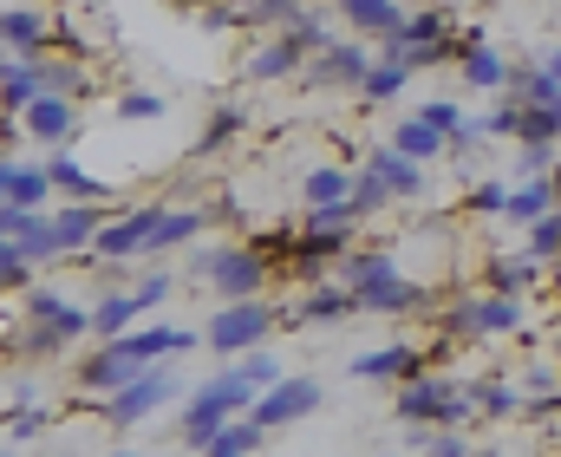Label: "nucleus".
<instances>
[{"mask_svg": "<svg viewBox=\"0 0 561 457\" xmlns=\"http://www.w3.org/2000/svg\"><path fill=\"white\" fill-rule=\"evenodd\" d=\"M255 399H262V392L249 386V373H242V366H222L216 379H203V386L190 392V405H183V438L203 452V445H209L229 419L255 412Z\"/></svg>", "mask_w": 561, "mask_h": 457, "instance_id": "1", "label": "nucleus"}, {"mask_svg": "<svg viewBox=\"0 0 561 457\" xmlns=\"http://www.w3.org/2000/svg\"><path fill=\"white\" fill-rule=\"evenodd\" d=\"M190 269H196V275H209L222 301H255V295H268L275 255H268L262 242H222V249H196V262H190Z\"/></svg>", "mask_w": 561, "mask_h": 457, "instance_id": "2", "label": "nucleus"}, {"mask_svg": "<svg viewBox=\"0 0 561 457\" xmlns=\"http://www.w3.org/2000/svg\"><path fill=\"white\" fill-rule=\"evenodd\" d=\"M275 320H280L275 301H262V295H255V301H222L216 320L203 327V340H209V353H222V359H229V353H255L262 340H275Z\"/></svg>", "mask_w": 561, "mask_h": 457, "instance_id": "3", "label": "nucleus"}, {"mask_svg": "<svg viewBox=\"0 0 561 457\" xmlns=\"http://www.w3.org/2000/svg\"><path fill=\"white\" fill-rule=\"evenodd\" d=\"M399 419L405 425H463V419H477V399L470 392H457L450 379H405V392H399Z\"/></svg>", "mask_w": 561, "mask_h": 457, "instance_id": "4", "label": "nucleus"}, {"mask_svg": "<svg viewBox=\"0 0 561 457\" xmlns=\"http://www.w3.org/2000/svg\"><path fill=\"white\" fill-rule=\"evenodd\" d=\"M163 399H170V366H144L131 386H118V392H105V399H99V419H105V425H118V432H131V425H144Z\"/></svg>", "mask_w": 561, "mask_h": 457, "instance_id": "5", "label": "nucleus"}, {"mask_svg": "<svg viewBox=\"0 0 561 457\" xmlns=\"http://www.w3.org/2000/svg\"><path fill=\"white\" fill-rule=\"evenodd\" d=\"M523 327V301L490 288V295H470V301L450 307V333L457 340H483V333H516Z\"/></svg>", "mask_w": 561, "mask_h": 457, "instance_id": "6", "label": "nucleus"}, {"mask_svg": "<svg viewBox=\"0 0 561 457\" xmlns=\"http://www.w3.org/2000/svg\"><path fill=\"white\" fill-rule=\"evenodd\" d=\"M163 209H170V203H144V209H125V216H112V222L99 229V242H92V249H99L105 262H131V255H150Z\"/></svg>", "mask_w": 561, "mask_h": 457, "instance_id": "7", "label": "nucleus"}, {"mask_svg": "<svg viewBox=\"0 0 561 457\" xmlns=\"http://www.w3.org/2000/svg\"><path fill=\"white\" fill-rule=\"evenodd\" d=\"M307 412H320V379H280V386H268L262 399H255V425H268V432H280V425H300Z\"/></svg>", "mask_w": 561, "mask_h": 457, "instance_id": "8", "label": "nucleus"}, {"mask_svg": "<svg viewBox=\"0 0 561 457\" xmlns=\"http://www.w3.org/2000/svg\"><path fill=\"white\" fill-rule=\"evenodd\" d=\"M20 125H26L39 145H72V138H79V99H66V92H39V99L20 112Z\"/></svg>", "mask_w": 561, "mask_h": 457, "instance_id": "9", "label": "nucleus"}, {"mask_svg": "<svg viewBox=\"0 0 561 457\" xmlns=\"http://www.w3.org/2000/svg\"><path fill=\"white\" fill-rule=\"evenodd\" d=\"M366 72H373V53H366L359 39H340V46L313 53L307 85H366Z\"/></svg>", "mask_w": 561, "mask_h": 457, "instance_id": "10", "label": "nucleus"}, {"mask_svg": "<svg viewBox=\"0 0 561 457\" xmlns=\"http://www.w3.org/2000/svg\"><path fill=\"white\" fill-rule=\"evenodd\" d=\"M144 366L125 353V340H112V346H99V353H85L79 359V386L85 392H118V386H131Z\"/></svg>", "mask_w": 561, "mask_h": 457, "instance_id": "11", "label": "nucleus"}, {"mask_svg": "<svg viewBox=\"0 0 561 457\" xmlns=\"http://www.w3.org/2000/svg\"><path fill=\"white\" fill-rule=\"evenodd\" d=\"M300 59H307V53H300V39H294V33H275L268 46H255V53L242 59V79H249V85H268V79L300 72Z\"/></svg>", "mask_w": 561, "mask_h": 457, "instance_id": "12", "label": "nucleus"}, {"mask_svg": "<svg viewBox=\"0 0 561 457\" xmlns=\"http://www.w3.org/2000/svg\"><path fill=\"white\" fill-rule=\"evenodd\" d=\"M26 320H46V327H66L72 340H79V333H92V307L66 301L59 288H26Z\"/></svg>", "mask_w": 561, "mask_h": 457, "instance_id": "13", "label": "nucleus"}, {"mask_svg": "<svg viewBox=\"0 0 561 457\" xmlns=\"http://www.w3.org/2000/svg\"><path fill=\"white\" fill-rule=\"evenodd\" d=\"M424 373V346H379L353 359V379H419Z\"/></svg>", "mask_w": 561, "mask_h": 457, "instance_id": "14", "label": "nucleus"}, {"mask_svg": "<svg viewBox=\"0 0 561 457\" xmlns=\"http://www.w3.org/2000/svg\"><path fill=\"white\" fill-rule=\"evenodd\" d=\"M46 92V66L39 59H13L7 53V72H0V99H7V118H20L33 99Z\"/></svg>", "mask_w": 561, "mask_h": 457, "instance_id": "15", "label": "nucleus"}, {"mask_svg": "<svg viewBox=\"0 0 561 457\" xmlns=\"http://www.w3.org/2000/svg\"><path fill=\"white\" fill-rule=\"evenodd\" d=\"M0 190H7V209H39L46 190H59V183H53L46 163H7L0 170Z\"/></svg>", "mask_w": 561, "mask_h": 457, "instance_id": "16", "label": "nucleus"}, {"mask_svg": "<svg viewBox=\"0 0 561 457\" xmlns=\"http://www.w3.org/2000/svg\"><path fill=\"white\" fill-rule=\"evenodd\" d=\"M366 163L392 183V196H424V163H419V157H405L399 145H373Z\"/></svg>", "mask_w": 561, "mask_h": 457, "instance_id": "17", "label": "nucleus"}, {"mask_svg": "<svg viewBox=\"0 0 561 457\" xmlns=\"http://www.w3.org/2000/svg\"><path fill=\"white\" fill-rule=\"evenodd\" d=\"M112 216L99 209V203H72V209H59L53 216V236H59V249L72 255V249H85V242H99V229H105Z\"/></svg>", "mask_w": 561, "mask_h": 457, "instance_id": "18", "label": "nucleus"}, {"mask_svg": "<svg viewBox=\"0 0 561 457\" xmlns=\"http://www.w3.org/2000/svg\"><path fill=\"white\" fill-rule=\"evenodd\" d=\"M556 196H561V183H556V176H529L523 190H510V222H523V229H529V222L556 216V209H561Z\"/></svg>", "mask_w": 561, "mask_h": 457, "instance_id": "19", "label": "nucleus"}, {"mask_svg": "<svg viewBox=\"0 0 561 457\" xmlns=\"http://www.w3.org/2000/svg\"><path fill=\"white\" fill-rule=\"evenodd\" d=\"M300 196H307V209H353V176L333 170V163H320V170H307Z\"/></svg>", "mask_w": 561, "mask_h": 457, "instance_id": "20", "label": "nucleus"}, {"mask_svg": "<svg viewBox=\"0 0 561 457\" xmlns=\"http://www.w3.org/2000/svg\"><path fill=\"white\" fill-rule=\"evenodd\" d=\"M392 282H399V269H392L386 249H359V255H346V288H353V295H373V288H392Z\"/></svg>", "mask_w": 561, "mask_h": 457, "instance_id": "21", "label": "nucleus"}, {"mask_svg": "<svg viewBox=\"0 0 561 457\" xmlns=\"http://www.w3.org/2000/svg\"><path fill=\"white\" fill-rule=\"evenodd\" d=\"M138 313H150V301H144V288H138V295H105V301L92 307V333L118 340V333H131V320H138Z\"/></svg>", "mask_w": 561, "mask_h": 457, "instance_id": "22", "label": "nucleus"}, {"mask_svg": "<svg viewBox=\"0 0 561 457\" xmlns=\"http://www.w3.org/2000/svg\"><path fill=\"white\" fill-rule=\"evenodd\" d=\"M0 39H7V53H13V59H39V46H46V33H39V13H33V7H7V20H0Z\"/></svg>", "mask_w": 561, "mask_h": 457, "instance_id": "23", "label": "nucleus"}, {"mask_svg": "<svg viewBox=\"0 0 561 457\" xmlns=\"http://www.w3.org/2000/svg\"><path fill=\"white\" fill-rule=\"evenodd\" d=\"M346 313H359V295L353 288H313L307 301L287 307V320H346Z\"/></svg>", "mask_w": 561, "mask_h": 457, "instance_id": "24", "label": "nucleus"}, {"mask_svg": "<svg viewBox=\"0 0 561 457\" xmlns=\"http://www.w3.org/2000/svg\"><path fill=\"white\" fill-rule=\"evenodd\" d=\"M359 33H392V26H405V7L399 0H333Z\"/></svg>", "mask_w": 561, "mask_h": 457, "instance_id": "25", "label": "nucleus"}, {"mask_svg": "<svg viewBox=\"0 0 561 457\" xmlns=\"http://www.w3.org/2000/svg\"><path fill=\"white\" fill-rule=\"evenodd\" d=\"M262 438H268V425H255V419L242 412V419H229V425H222V432L203 445V457H249Z\"/></svg>", "mask_w": 561, "mask_h": 457, "instance_id": "26", "label": "nucleus"}, {"mask_svg": "<svg viewBox=\"0 0 561 457\" xmlns=\"http://www.w3.org/2000/svg\"><path fill=\"white\" fill-rule=\"evenodd\" d=\"M359 307H366V313H419V307H431V288H419V282H392V288L359 295Z\"/></svg>", "mask_w": 561, "mask_h": 457, "instance_id": "27", "label": "nucleus"}, {"mask_svg": "<svg viewBox=\"0 0 561 457\" xmlns=\"http://www.w3.org/2000/svg\"><path fill=\"white\" fill-rule=\"evenodd\" d=\"M463 85H477V92H510V66H503V53H490V46L463 53Z\"/></svg>", "mask_w": 561, "mask_h": 457, "instance_id": "28", "label": "nucleus"}, {"mask_svg": "<svg viewBox=\"0 0 561 457\" xmlns=\"http://www.w3.org/2000/svg\"><path fill=\"white\" fill-rule=\"evenodd\" d=\"M196 236H203V209H163L150 255H170V249H183V242H196Z\"/></svg>", "mask_w": 561, "mask_h": 457, "instance_id": "29", "label": "nucleus"}, {"mask_svg": "<svg viewBox=\"0 0 561 457\" xmlns=\"http://www.w3.org/2000/svg\"><path fill=\"white\" fill-rule=\"evenodd\" d=\"M392 145H399V151L405 157H431V163H437V157L450 151V138H444V132H437V125H424V118H405V125H399V132H392Z\"/></svg>", "mask_w": 561, "mask_h": 457, "instance_id": "30", "label": "nucleus"}, {"mask_svg": "<svg viewBox=\"0 0 561 457\" xmlns=\"http://www.w3.org/2000/svg\"><path fill=\"white\" fill-rule=\"evenodd\" d=\"M46 170H53V183H59V190H66L72 203H105V196H112V190H105L99 176H85V170H79V163H72V157H66V151L53 157Z\"/></svg>", "mask_w": 561, "mask_h": 457, "instance_id": "31", "label": "nucleus"}, {"mask_svg": "<svg viewBox=\"0 0 561 457\" xmlns=\"http://www.w3.org/2000/svg\"><path fill=\"white\" fill-rule=\"evenodd\" d=\"M405 72H412V66H392V59H379V66L366 72L359 99H366V105H399V92H405Z\"/></svg>", "mask_w": 561, "mask_h": 457, "instance_id": "32", "label": "nucleus"}, {"mask_svg": "<svg viewBox=\"0 0 561 457\" xmlns=\"http://www.w3.org/2000/svg\"><path fill=\"white\" fill-rule=\"evenodd\" d=\"M529 282H542V262H536L529 249H523L516 262H496V269H490V288H503V295H523Z\"/></svg>", "mask_w": 561, "mask_h": 457, "instance_id": "33", "label": "nucleus"}, {"mask_svg": "<svg viewBox=\"0 0 561 457\" xmlns=\"http://www.w3.org/2000/svg\"><path fill=\"white\" fill-rule=\"evenodd\" d=\"M307 7H313V0H242L249 26H294V20H300Z\"/></svg>", "mask_w": 561, "mask_h": 457, "instance_id": "34", "label": "nucleus"}, {"mask_svg": "<svg viewBox=\"0 0 561 457\" xmlns=\"http://www.w3.org/2000/svg\"><path fill=\"white\" fill-rule=\"evenodd\" d=\"M386 203H392V183L366 163V170L353 176V216H373V209H386Z\"/></svg>", "mask_w": 561, "mask_h": 457, "instance_id": "35", "label": "nucleus"}, {"mask_svg": "<svg viewBox=\"0 0 561 457\" xmlns=\"http://www.w3.org/2000/svg\"><path fill=\"white\" fill-rule=\"evenodd\" d=\"M470 399H477V412H483V419H510V412L523 405L503 379H477V386H470Z\"/></svg>", "mask_w": 561, "mask_h": 457, "instance_id": "36", "label": "nucleus"}, {"mask_svg": "<svg viewBox=\"0 0 561 457\" xmlns=\"http://www.w3.org/2000/svg\"><path fill=\"white\" fill-rule=\"evenodd\" d=\"M236 132H242V112H236V105H222V112L209 118V132L196 138V157H216L222 145H236Z\"/></svg>", "mask_w": 561, "mask_h": 457, "instance_id": "37", "label": "nucleus"}, {"mask_svg": "<svg viewBox=\"0 0 561 457\" xmlns=\"http://www.w3.org/2000/svg\"><path fill=\"white\" fill-rule=\"evenodd\" d=\"M46 92H66V99H92V72L85 66H46Z\"/></svg>", "mask_w": 561, "mask_h": 457, "instance_id": "38", "label": "nucleus"}, {"mask_svg": "<svg viewBox=\"0 0 561 457\" xmlns=\"http://www.w3.org/2000/svg\"><path fill=\"white\" fill-rule=\"evenodd\" d=\"M33 269H39V262H33L26 249L7 242V255H0V282H7V295H26V288H33Z\"/></svg>", "mask_w": 561, "mask_h": 457, "instance_id": "39", "label": "nucleus"}, {"mask_svg": "<svg viewBox=\"0 0 561 457\" xmlns=\"http://www.w3.org/2000/svg\"><path fill=\"white\" fill-rule=\"evenodd\" d=\"M523 249H529L536 262H556L561 255V209L556 216H542V222H529V242H523Z\"/></svg>", "mask_w": 561, "mask_h": 457, "instance_id": "40", "label": "nucleus"}, {"mask_svg": "<svg viewBox=\"0 0 561 457\" xmlns=\"http://www.w3.org/2000/svg\"><path fill=\"white\" fill-rule=\"evenodd\" d=\"M46 229H53V222H46L39 209H7V216H0V236H7V242H33V236H46Z\"/></svg>", "mask_w": 561, "mask_h": 457, "instance_id": "41", "label": "nucleus"}, {"mask_svg": "<svg viewBox=\"0 0 561 457\" xmlns=\"http://www.w3.org/2000/svg\"><path fill=\"white\" fill-rule=\"evenodd\" d=\"M516 170H523V176H549V170H561V151H556V145H536V138H523Z\"/></svg>", "mask_w": 561, "mask_h": 457, "instance_id": "42", "label": "nucleus"}, {"mask_svg": "<svg viewBox=\"0 0 561 457\" xmlns=\"http://www.w3.org/2000/svg\"><path fill=\"white\" fill-rule=\"evenodd\" d=\"M242 373H249V386H255V392H268V386H280V359L268 353V346L242 353Z\"/></svg>", "mask_w": 561, "mask_h": 457, "instance_id": "43", "label": "nucleus"}, {"mask_svg": "<svg viewBox=\"0 0 561 457\" xmlns=\"http://www.w3.org/2000/svg\"><path fill=\"white\" fill-rule=\"evenodd\" d=\"M287 33L300 39V53H327V46H340V39L327 33V20H320V13H300V20H294Z\"/></svg>", "mask_w": 561, "mask_h": 457, "instance_id": "44", "label": "nucleus"}, {"mask_svg": "<svg viewBox=\"0 0 561 457\" xmlns=\"http://www.w3.org/2000/svg\"><path fill=\"white\" fill-rule=\"evenodd\" d=\"M483 138H523V105L503 99L496 112H483Z\"/></svg>", "mask_w": 561, "mask_h": 457, "instance_id": "45", "label": "nucleus"}, {"mask_svg": "<svg viewBox=\"0 0 561 457\" xmlns=\"http://www.w3.org/2000/svg\"><path fill=\"white\" fill-rule=\"evenodd\" d=\"M463 209H470V216H510V190H503V183H477V190L463 196Z\"/></svg>", "mask_w": 561, "mask_h": 457, "instance_id": "46", "label": "nucleus"}, {"mask_svg": "<svg viewBox=\"0 0 561 457\" xmlns=\"http://www.w3.org/2000/svg\"><path fill=\"white\" fill-rule=\"evenodd\" d=\"M118 118H131V125L163 118V92H118Z\"/></svg>", "mask_w": 561, "mask_h": 457, "instance_id": "47", "label": "nucleus"}, {"mask_svg": "<svg viewBox=\"0 0 561 457\" xmlns=\"http://www.w3.org/2000/svg\"><path fill=\"white\" fill-rule=\"evenodd\" d=\"M424 457H470V445L457 438V425H431L424 432V445H419Z\"/></svg>", "mask_w": 561, "mask_h": 457, "instance_id": "48", "label": "nucleus"}, {"mask_svg": "<svg viewBox=\"0 0 561 457\" xmlns=\"http://www.w3.org/2000/svg\"><path fill=\"white\" fill-rule=\"evenodd\" d=\"M419 118H424V125H437V132H444V138H450V132H457V125H463V112H457V105H450V99H431V105H419Z\"/></svg>", "mask_w": 561, "mask_h": 457, "instance_id": "49", "label": "nucleus"}, {"mask_svg": "<svg viewBox=\"0 0 561 457\" xmlns=\"http://www.w3.org/2000/svg\"><path fill=\"white\" fill-rule=\"evenodd\" d=\"M39 432V412H20V419H7V445H26Z\"/></svg>", "mask_w": 561, "mask_h": 457, "instance_id": "50", "label": "nucleus"}, {"mask_svg": "<svg viewBox=\"0 0 561 457\" xmlns=\"http://www.w3.org/2000/svg\"><path fill=\"white\" fill-rule=\"evenodd\" d=\"M542 72H556V79H561V46H556V53H542Z\"/></svg>", "mask_w": 561, "mask_h": 457, "instance_id": "51", "label": "nucleus"}, {"mask_svg": "<svg viewBox=\"0 0 561 457\" xmlns=\"http://www.w3.org/2000/svg\"><path fill=\"white\" fill-rule=\"evenodd\" d=\"M470 457H503V452H470Z\"/></svg>", "mask_w": 561, "mask_h": 457, "instance_id": "52", "label": "nucleus"}, {"mask_svg": "<svg viewBox=\"0 0 561 457\" xmlns=\"http://www.w3.org/2000/svg\"><path fill=\"white\" fill-rule=\"evenodd\" d=\"M112 457H131V452H112Z\"/></svg>", "mask_w": 561, "mask_h": 457, "instance_id": "53", "label": "nucleus"}, {"mask_svg": "<svg viewBox=\"0 0 561 457\" xmlns=\"http://www.w3.org/2000/svg\"><path fill=\"white\" fill-rule=\"evenodd\" d=\"M236 7H242V0H236Z\"/></svg>", "mask_w": 561, "mask_h": 457, "instance_id": "54", "label": "nucleus"}, {"mask_svg": "<svg viewBox=\"0 0 561 457\" xmlns=\"http://www.w3.org/2000/svg\"><path fill=\"white\" fill-rule=\"evenodd\" d=\"M7 457H13V452H7Z\"/></svg>", "mask_w": 561, "mask_h": 457, "instance_id": "55", "label": "nucleus"}]
</instances>
